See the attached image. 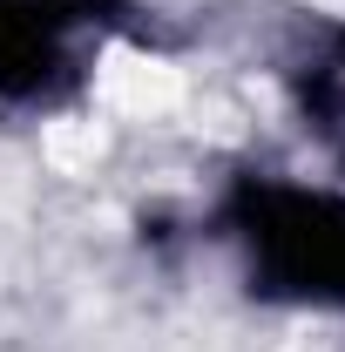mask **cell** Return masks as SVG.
<instances>
[{
  "mask_svg": "<svg viewBox=\"0 0 345 352\" xmlns=\"http://www.w3.org/2000/svg\"><path fill=\"white\" fill-rule=\"evenodd\" d=\"M230 237L251 264V285L285 305L345 311V197L325 183L251 176L230 197Z\"/></svg>",
  "mask_w": 345,
  "mask_h": 352,
  "instance_id": "6da1fadb",
  "label": "cell"
},
{
  "mask_svg": "<svg viewBox=\"0 0 345 352\" xmlns=\"http://www.w3.org/2000/svg\"><path fill=\"white\" fill-rule=\"evenodd\" d=\"M102 0H0V102H61L82 82V41L102 34Z\"/></svg>",
  "mask_w": 345,
  "mask_h": 352,
  "instance_id": "7a4b0ae2",
  "label": "cell"
}]
</instances>
